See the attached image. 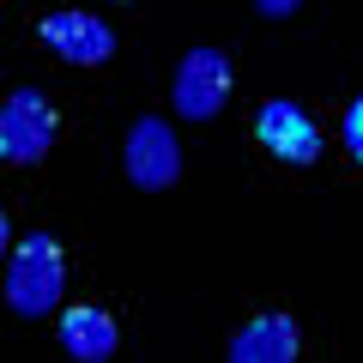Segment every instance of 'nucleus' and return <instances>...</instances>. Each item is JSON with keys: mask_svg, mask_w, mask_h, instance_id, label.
Segmentation results:
<instances>
[{"mask_svg": "<svg viewBox=\"0 0 363 363\" xmlns=\"http://www.w3.org/2000/svg\"><path fill=\"white\" fill-rule=\"evenodd\" d=\"M6 309L25 315V321H43V315L61 309V291H67V255L49 230H30L25 242L6 248Z\"/></svg>", "mask_w": 363, "mask_h": 363, "instance_id": "nucleus-1", "label": "nucleus"}, {"mask_svg": "<svg viewBox=\"0 0 363 363\" xmlns=\"http://www.w3.org/2000/svg\"><path fill=\"white\" fill-rule=\"evenodd\" d=\"M55 133H61L55 104L37 85H18L13 97L0 104V164H13V169L43 164V157L55 152Z\"/></svg>", "mask_w": 363, "mask_h": 363, "instance_id": "nucleus-2", "label": "nucleus"}, {"mask_svg": "<svg viewBox=\"0 0 363 363\" xmlns=\"http://www.w3.org/2000/svg\"><path fill=\"white\" fill-rule=\"evenodd\" d=\"M230 85H236V73H230V55L224 49H212V43L188 49L182 67H176V85H169L176 116L182 121H212L224 104H230Z\"/></svg>", "mask_w": 363, "mask_h": 363, "instance_id": "nucleus-3", "label": "nucleus"}, {"mask_svg": "<svg viewBox=\"0 0 363 363\" xmlns=\"http://www.w3.org/2000/svg\"><path fill=\"white\" fill-rule=\"evenodd\" d=\"M121 157H128V182L145 188V194H164V188L182 182V140H176V128H169L164 116H140L133 121Z\"/></svg>", "mask_w": 363, "mask_h": 363, "instance_id": "nucleus-4", "label": "nucleus"}, {"mask_svg": "<svg viewBox=\"0 0 363 363\" xmlns=\"http://www.w3.org/2000/svg\"><path fill=\"white\" fill-rule=\"evenodd\" d=\"M255 133H260V145H267L279 164L309 169L315 157H321V128H315V116L303 104H291V97H267L260 116H255Z\"/></svg>", "mask_w": 363, "mask_h": 363, "instance_id": "nucleus-5", "label": "nucleus"}, {"mask_svg": "<svg viewBox=\"0 0 363 363\" xmlns=\"http://www.w3.org/2000/svg\"><path fill=\"white\" fill-rule=\"evenodd\" d=\"M37 37L49 43V55H55V61H67V67H104L109 55H116V30H109L97 13H85V6L49 13L37 25Z\"/></svg>", "mask_w": 363, "mask_h": 363, "instance_id": "nucleus-6", "label": "nucleus"}, {"mask_svg": "<svg viewBox=\"0 0 363 363\" xmlns=\"http://www.w3.org/2000/svg\"><path fill=\"white\" fill-rule=\"evenodd\" d=\"M121 345V327L109 309H91V303H79V309H61V351L73 363H109Z\"/></svg>", "mask_w": 363, "mask_h": 363, "instance_id": "nucleus-7", "label": "nucleus"}, {"mask_svg": "<svg viewBox=\"0 0 363 363\" xmlns=\"http://www.w3.org/2000/svg\"><path fill=\"white\" fill-rule=\"evenodd\" d=\"M297 351H303V333L291 315H255L230 339V363H291Z\"/></svg>", "mask_w": 363, "mask_h": 363, "instance_id": "nucleus-8", "label": "nucleus"}, {"mask_svg": "<svg viewBox=\"0 0 363 363\" xmlns=\"http://www.w3.org/2000/svg\"><path fill=\"white\" fill-rule=\"evenodd\" d=\"M339 133H345V152L363 164V97H351V109H345V128H339Z\"/></svg>", "mask_w": 363, "mask_h": 363, "instance_id": "nucleus-9", "label": "nucleus"}, {"mask_svg": "<svg viewBox=\"0 0 363 363\" xmlns=\"http://www.w3.org/2000/svg\"><path fill=\"white\" fill-rule=\"evenodd\" d=\"M255 6H260V18H291L303 0H255Z\"/></svg>", "mask_w": 363, "mask_h": 363, "instance_id": "nucleus-10", "label": "nucleus"}, {"mask_svg": "<svg viewBox=\"0 0 363 363\" xmlns=\"http://www.w3.org/2000/svg\"><path fill=\"white\" fill-rule=\"evenodd\" d=\"M6 248H13V230H6V212H0V267H6Z\"/></svg>", "mask_w": 363, "mask_h": 363, "instance_id": "nucleus-11", "label": "nucleus"}]
</instances>
